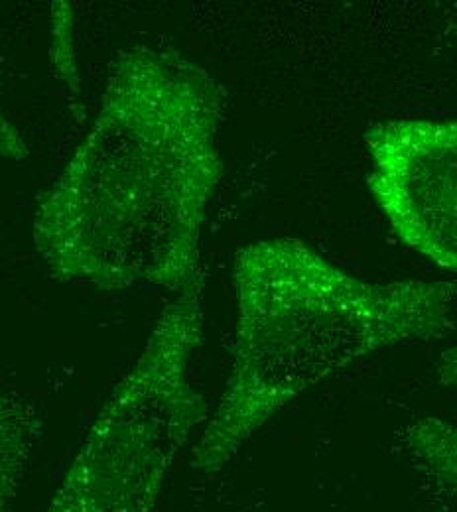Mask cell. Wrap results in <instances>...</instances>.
<instances>
[{"label":"cell","instance_id":"cell-1","mask_svg":"<svg viewBox=\"0 0 457 512\" xmlns=\"http://www.w3.org/2000/svg\"><path fill=\"white\" fill-rule=\"evenodd\" d=\"M221 85L178 52L136 46L107 81L87 136L36 209L48 270L99 290H184L223 176Z\"/></svg>","mask_w":457,"mask_h":512},{"label":"cell","instance_id":"cell-2","mask_svg":"<svg viewBox=\"0 0 457 512\" xmlns=\"http://www.w3.org/2000/svg\"><path fill=\"white\" fill-rule=\"evenodd\" d=\"M239 323L231 375L194 448L199 473L221 471L286 404L343 367L454 327V288L347 274L298 239L243 247L233 268Z\"/></svg>","mask_w":457,"mask_h":512},{"label":"cell","instance_id":"cell-3","mask_svg":"<svg viewBox=\"0 0 457 512\" xmlns=\"http://www.w3.org/2000/svg\"><path fill=\"white\" fill-rule=\"evenodd\" d=\"M201 290L203 276L164 308L44 512H150L174 459L207 418L190 381L203 337Z\"/></svg>","mask_w":457,"mask_h":512},{"label":"cell","instance_id":"cell-4","mask_svg":"<svg viewBox=\"0 0 457 512\" xmlns=\"http://www.w3.org/2000/svg\"><path fill=\"white\" fill-rule=\"evenodd\" d=\"M369 190L394 235L457 272V121L398 119L369 128Z\"/></svg>","mask_w":457,"mask_h":512},{"label":"cell","instance_id":"cell-5","mask_svg":"<svg viewBox=\"0 0 457 512\" xmlns=\"http://www.w3.org/2000/svg\"><path fill=\"white\" fill-rule=\"evenodd\" d=\"M404 444L430 493L457 512V424L422 418L406 430Z\"/></svg>","mask_w":457,"mask_h":512},{"label":"cell","instance_id":"cell-6","mask_svg":"<svg viewBox=\"0 0 457 512\" xmlns=\"http://www.w3.org/2000/svg\"><path fill=\"white\" fill-rule=\"evenodd\" d=\"M38 436L36 410L18 394L0 388V512H8L16 497Z\"/></svg>","mask_w":457,"mask_h":512},{"label":"cell","instance_id":"cell-7","mask_svg":"<svg viewBox=\"0 0 457 512\" xmlns=\"http://www.w3.org/2000/svg\"><path fill=\"white\" fill-rule=\"evenodd\" d=\"M54 34H52V58L60 79L75 93H79L77 83V64H75V44H73V10L67 2L54 4Z\"/></svg>","mask_w":457,"mask_h":512},{"label":"cell","instance_id":"cell-8","mask_svg":"<svg viewBox=\"0 0 457 512\" xmlns=\"http://www.w3.org/2000/svg\"><path fill=\"white\" fill-rule=\"evenodd\" d=\"M438 379L446 386L457 388V347L442 353L438 363Z\"/></svg>","mask_w":457,"mask_h":512},{"label":"cell","instance_id":"cell-9","mask_svg":"<svg viewBox=\"0 0 457 512\" xmlns=\"http://www.w3.org/2000/svg\"><path fill=\"white\" fill-rule=\"evenodd\" d=\"M456 30H457V20H456Z\"/></svg>","mask_w":457,"mask_h":512}]
</instances>
